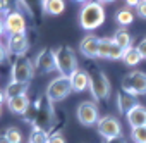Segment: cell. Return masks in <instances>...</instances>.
Instances as JSON below:
<instances>
[{
    "instance_id": "1",
    "label": "cell",
    "mask_w": 146,
    "mask_h": 143,
    "mask_svg": "<svg viewBox=\"0 0 146 143\" xmlns=\"http://www.w3.org/2000/svg\"><path fill=\"white\" fill-rule=\"evenodd\" d=\"M24 119L28 122L33 124V128H40L48 131L53 126V107L52 102L43 95L40 97L36 102H33L28 109V112L24 114Z\"/></svg>"
},
{
    "instance_id": "2",
    "label": "cell",
    "mask_w": 146,
    "mask_h": 143,
    "mask_svg": "<svg viewBox=\"0 0 146 143\" xmlns=\"http://www.w3.org/2000/svg\"><path fill=\"white\" fill-rule=\"evenodd\" d=\"M88 74H90V92L95 102L100 100H107L110 97V81L107 78V74L102 71V67L95 62H91V67L88 69Z\"/></svg>"
},
{
    "instance_id": "3",
    "label": "cell",
    "mask_w": 146,
    "mask_h": 143,
    "mask_svg": "<svg viewBox=\"0 0 146 143\" xmlns=\"http://www.w3.org/2000/svg\"><path fill=\"white\" fill-rule=\"evenodd\" d=\"M105 23V7L93 0V2H88L83 5L81 12H79V24L83 29L86 31H93L96 28H100Z\"/></svg>"
},
{
    "instance_id": "4",
    "label": "cell",
    "mask_w": 146,
    "mask_h": 143,
    "mask_svg": "<svg viewBox=\"0 0 146 143\" xmlns=\"http://www.w3.org/2000/svg\"><path fill=\"white\" fill-rule=\"evenodd\" d=\"M55 69L60 73V76H70L78 67V59L76 52L67 45H60L55 50Z\"/></svg>"
},
{
    "instance_id": "5",
    "label": "cell",
    "mask_w": 146,
    "mask_h": 143,
    "mask_svg": "<svg viewBox=\"0 0 146 143\" xmlns=\"http://www.w3.org/2000/svg\"><path fill=\"white\" fill-rule=\"evenodd\" d=\"M72 93V85H70V80L67 76H57L55 80H52L46 86V92H45V97L55 104V102H60L64 100L65 97H69Z\"/></svg>"
},
{
    "instance_id": "6",
    "label": "cell",
    "mask_w": 146,
    "mask_h": 143,
    "mask_svg": "<svg viewBox=\"0 0 146 143\" xmlns=\"http://www.w3.org/2000/svg\"><path fill=\"white\" fill-rule=\"evenodd\" d=\"M35 74V64L26 57H17L12 64V69H11V81H16V83H29V80L33 78Z\"/></svg>"
},
{
    "instance_id": "7",
    "label": "cell",
    "mask_w": 146,
    "mask_h": 143,
    "mask_svg": "<svg viewBox=\"0 0 146 143\" xmlns=\"http://www.w3.org/2000/svg\"><path fill=\"white\" fill-rule=\"evenodd\" d=\"M122 90L132 95H144L146 93V73L143 71H131L122 78Z\"/></svg>"
},
{
    "instance_id": "8",
    "label": "cell",
    "mask_w": 146,
    "mask_h": 143,
    "mask_svg": "<svg viewBox=\"0 0 146 143\" xmlns=\"http://www.w3.org/2000/svg\"><path fill=\"white\" fill-rule=\"evenodd\" d=\"M76 116H78V121L83 126H96V122L100 119V109H98L96 102L84 100L78 105Z\"/></svg>"
},
{
    "instance_id": "9",
    "label": "cell",
    "mask_w": 146,
    "mask_h": 143,
    "mask_svg": "<svg viewBox=\"0 0 146 143\" xmlns=\"http://www.w3.org/2000/svg\"><path fill=\"white\" fill-rule=\"evenodd\" d=\"M96 131L100 136L107 138H113V136H122V126L120 121L113 116H103L98 119L96 122Z\"/></svg>"
},
{
    "instance_id": "10",
    "label": "cell",
    "mask_w": 146,
    "mask_h": 143,
    "mask_svg": "<svg viewBox=\"0 0 146 143\" xmlns=\"http://www.w3.org/2000/svg\"><path fill=\"white\" fill-rule=\"evenodd\" d=\"M55 69V50L52 48H41L35 60V71L40 74H46Z\"/></svg>"
},
{
    "instance_id": "11",
    "label": "cell",
    "mask_w": 146,
    "mask_h": 143,
    "mask_svg": "<svg viewBox=\"0 0 146 143\" xmlns=\"http://www.w3.org/2000/svg\"><path fill=\"white\" fill-rule=\"evenodd\" d=\"M4 24L9 35H26V19L19 11H12L5 14Z\"/></svg>"
},
{
    "instance_id": "12",
    "label": "cell",
    "mask_w": 146,
    "mask_h": 143,
    "mask_svg": "<svg viewBox=\"0 0 146 143\" xmlns=\"http://www.w3.org/2000/svg\"><path fill=\"white\" fill-rule=\"evenodd\" d=\"M29 48V40L26 35H9L7 38V52L17 57H23Z\"/></svg>"
},
{
    "instance_id": "13",
    "label": "cell",
    "mask_w": 146,
    "mask_h": 143,
    "mask_svg": "<svg viewBox=\"0 0 146 143\" xmlns=\"http://www.w3.org/2000/svg\"><path fill=\"white\" fill-rule=\"evenodd\" d=\"M98 48H100V36L96 35H86L79 43V52L91 60L98 57Z\"/></svg>"
},
{
    "instance_id": "14",
    "label": "cell",
    "mask_w": 146,
    "mask_h": 143,
    "mask_svg": "<svg viewBox=\"0 0 146 143\" xmlns=\"http://www.w3.org/2000/svg\"><path fill=\"white\" fill-rule=\"evenodd\" d=\"M70 85H72V92L81 93L84 90H90V74L86 69H76L74 73L69 76Z\"/></svg>"
},
{
    "instance_id": "15",
    "label": "cell",
    "mask_w": 146,
    "mask_h": 143,
    "mask_svg": "<svg viewBox=\"0 0 146 143\" xmlns=\"http://www.w3.org/2000/svg\"><path fill=\"white\" fill-rule=\"evenodd\" d=\"M137 105V97L132 95V93H127L124 90L117 92V109H119V114H125L129 110H132L134 107Z\"/></svg>"
},
{
    "instance_id": "16",
    "label": "cell",
    "mask_w": 146,
    "mask_h": 143,
    "mask_svg": "<svg viewBox=\"0 0 146 143\" xmlns=\"http://www.w3.org/2000/svg\"><path fill=\"white\" fill-rule=\"evenodd\" d=\"M29 105H31V100H29L28 93H26V95H21V97H16V98L7 100V107H9V110H11L12 114H19V116H24V114L28 112Z\"/></svg>"
},
{
    "instance_id": "17",
    "label": "cell",
    "mask_w": 146,
    "mask_h": 143,
    "mask_svg": "<svg viewBox=\"0 0 146 143\" xmlns=\"http://www.w3.org/2000/svg\"><path fill=\"white\" fill-rule=\"evenodd\" d=\"M127 122L132 128H139V126H146V107H143L141 104H137L132 110L127 112Z\"/></svg>"
},
{
    "instance_id": "18",
    "label": "cell",
    "mask_w": 146,
    "mask_h": 143,
    "mask_svg": "<svg viewBox=\"0 0 146 143\" xmlns=\"http://www.w3.org/2000/svg\"><path fill=\"white\" fill-rule=\"evenodd\" d=\"M28 88H29V83H16V81H11V83L4 88V93H5V98L11 100V98L26 95V93H28Z\"/></svg>"
},
{
    "instance_id": "19",
    "label": "cell",
    "mask_w": 146,
    "mask_h": 143,
    "mask_svg": "<svg viewBox=\"0 0 146 143\" xmlns=\"http://www.w3.org/2000/svg\"><path fill=\"white\" fill-rule=\"evenodd\" d=\"M41 7L50 16H60L65 11V2L64 0H41Z\"/></svg>"
},
{
    "instance_id": "20",
    "label": "cell",
    "mask_w": 146,
    "mask_h": 143,
    "mask_svg": "<svg viewBox=\"0 0 146 143\" xmlns=\"http://www.w3.org/2000/svg\"><path fill=\"white\" fill-rule=\"evenodd\" d=\"M113 41L122 48V50H125V48H129V47H132L131 45V35H129V31L125 29V28H119L115 33H113Z\"/></svg>"
},
{
    "instance_id": "21",
    "label": "cell",
    "mask_w": 146,
    "mask_h": 143,
    "mask_svg": "<svg viewBox=\"0 0 146 143\" xmlns=\"http://www.w3.org/2000/svg\"><path fill=\"white\" fill-rule=\"evenodd\" d=\"M122 62H124L125 65H129V67H134V65H137V64L141 62V55H139V52L136 50V47H129V48L124 50Z\"/></svg>"
},
{
    "instance_id": "22",
    "label": "cell",
    "mask_w": 146,
    "mask_h": 143,
    "mask_svg": "<svg viewBox=\"0 0 146 143\" xmlns=\"http://www.w3.org/2000/svg\"><path fill=\"white\" fill-rule=\"evenodd\" d=\"M113 38H100V48H98V57L100 59H110L112 50H113Z\"/></svg>"
},
{
    "instance_id": "23",
    "label": "cell",
    "mask_w": 146,
    "mask_h": 143,
    "mask_svg": "<svg viewBox=\"0 0 146 143\" xmlns=\"http://www.w3.org/2000/svg\"><path fill=\"white\" fill-rule=\"evenodd\" d=\"M115 21H117L120 26H129V24H132V21H134V14H132V11H129V9H120V11L115 12Z\"/></svg>"
},
{
    "instance_id": "24",
    "label": "cell",
    "mask_w": 146,
    "mask_h": 143,
    "mask_svg": "<svg viewBox=\"0 0 146 143\" xmlns=\"http://www.w3.org/2000/svg\"><path fill=\"white\" fill-rule=\"evenodd\" d=\"M48 131L45 129H40V128H33L31 129V134H29V141L28 143H48Z\"/></svg>"
},
{
    "instance_id": "25",
    "label": "cell",
    "mask_w": 146,
    "mask_h": 143,
    "mask_svg": "<svg viewBox=\"0 0 146 143\" xmlns=\"http://www.w3.org/2000/svg\"><path fill=\"white\" fill-rule=\"evenodd\" d=\"M131 138L134 143H146V126L132 128L131 129Z\"/></svg>"
},
{
    "instance_id": "26",
    "label": "cell",
    "mask_w": 146,
    "mask_h": 143,
    "mask_svg": "<svg viewBox=\"0 0 146 143\" xmlns=\"http://www.w3.org/2000/svg\"><path fill=\"white\" fill-rule=\"evenodd\" d=\"M4 134L9 138L11 143H23V134H21V131L17 128H7L4 131Z\"/></svg>"
},
{
    "instance_id": "27",
    "label": "cell",
    "mask_w": 146,
    "mask_h": 143,
    "mask_svg": "<svg viewBox=\"0 0 146 143\" xmlns=\"http://www.w3.org/2000/svg\"><path fill=\"white\" fill-rule=\"evenodd\" d=\"M48 143H65V138H64V134H62L60 131H55V133L50 134Z\"/></svg>"
},
{
    "instance_id": "28",
    "label": "cell",
    "mask_w": 146,
    "mask_h": 143,
    "mask_svg": "<svg viewBox=\"0 0 146 143\" xmlns=\"http://www.w3.org/2000/svg\"><path fill=\"white\" fill-rule=\"evenodd\" d=\"M136 50L139 52V55H141V59H146V38H143L139 43H137V47H136Z\"/></svg>"
},
{
    "instance_id": "29",
    "label": "cell",
    "mask_w": 146,
    "mask_h": 143,
    "mask_svg": "<svg viewBox=\"0 0 146 143\" xmlns=\"http://www.w3.org/2000/svg\"><path fill=\"white\" fill-rule=\"evenodd\" d=\"M136 14L139 16V17H143V19H146V2L143 0V2L136 7Z\"/></svg>"
},
{
    "instance_id": "30",
    "label": "cell",
    "mask_w": 146,
    "mask_h": 143,
    "mask_svg": "<svg viewBox=\"0 0 146 143\" xmlns=\"http://www.w3.org/2000/svg\"><path fill=\"white\" fill-rule=\"evenodd\" d=\"M11 9V0H0V12H7Z\"/></svg>"
},
{
    "instance_id": "31",
    "label": "cell",
    "mask_w": 146,
    "mask_h": 143,
    "mask_svg": "<svg viewBox=\"0 0 146 143\" xmlns=\"http://www.w3.org/2000/svg\"><path fill=\"white\" fill-rule=\"evenodd\" d=\"M105 143H125V140L122 136H113V138H107Z\"/></svg>"
},
{
    "instance_id": "32",
    "label": "cell",
    "mask_w": 146,
    "mask_h": 143,
    "mask_svg": "<svg viewBox=\"0 0 146 143\" xmlns=\"http://www.w3.org/2000/svg\"><path fill=\"white\" fill-rule=\"evenodd\" d=\"M7 57V47H2V43H0V64H2Z\"/></svg>"
},
{
    "instance_id": "33",
    "label": "cell",
    "mask_w": 146,
    "mask_h": 143,
    "mask_svg": "<svg viewBox=\"0 0 146 143\" xmlns=\"http://www.w3.org/2000/svg\"><path fill=\"white\" fill-rule=\"evenodd\" d=\"M141 2H143V0H125L127 7H134V9H136V7H137V5H139Z\"/></svg>"
},
{
    "instance_id": "34",
    "label": "cell",
    "mask_w": 146,
    "mask_h": 143,
    "mask_svg": "<svg viewBox=\"0 0 146 143\" xmlns=\"http://www.w3.org/2000/svg\"><path fill=\"white\" fill-rule=\"evenodd\" d=\"M4 102H7V98H5V93H4V90H0V105H2Z\"/></svg>"
},
{
    "instance_id": "35",
    "label": "cell",
    "mask_w": 146,
    "mask_h": 143,
    "mask_svg": "<svg viewBox=\"0 0 146 143\" xmlns=\"http://www.w3.org/2000/svg\"><path fill=\"white\" fill-rule=\"evenodd\" d=\"M0 143H11V141H9V138H7V136H5L4 133L0 134Z\"/></svg>"
},
{
    "instance_id": "36",
    "label": "cell",
    "mask_w": 146,
    "mask_h": 143,
    "mask_svg": "<svg viewBox=\"0 0 146 143\" xmlns=\"http://www.w3.org/2000/svg\"><path fill=\"white\" fill-rule=\"evenodd\" d=\"M4 31H5V24H4V19H0V36L4 35Z\"/></svg>"
},
{
    "instance_id": "37",
    "label": "cell",
    "mask_w": 146,
    "mask_h": 143,
    "mask_svg": "<svg viewBox=\"0 0 146 143\" xmlns=\"http://www.w3.org/2000/svg\"><path fill=\"white\" fill-rule=\"evenodd\" d=\"M96 2H100L102 5H105V4H112V2H115V0H96Z\"/></svg>"
},
{
    "instance_id": "38",
    "label": "cell",
    "mask_w": 146,
    "mask_h": 143,
    "mask_svg": "<svg viewBox=\"0 0 146 143\" xmlns=\"http://www.w3.org/2000/svg\"><path fill=\"white\" fill-rule=\"evenodd\" d=\"M78 4H88V0H76Z\"/></svg>"
},
{
    "instance_id": "39",
    "label": "cell",
    "mask_w": 146,
    "mask_h": 143,
    "mask_svg": "<svg viewBox=\"0 0 146 143\" xmlns=\"http://www.w3.org/2000/svg\"><path fill=\"white\" fill-rule=\"evenodd\" d=\"M0 114H2V105H0Z\"/></svg>"
},
{
    "instance_id": "40",
    "label": "cell",
    "mask_w": 146,
    "mask_h": 143,
    "mask_svg": "<svg viewBox=\"0 0 146 143\" xmlns=\"http://www.w3.org/2000/svg\"><path fill=\"white\" fill-rule=\"evenodd\" d=\"M144 2H146V0H144Z\"/></svg>"
}]
</instances>
